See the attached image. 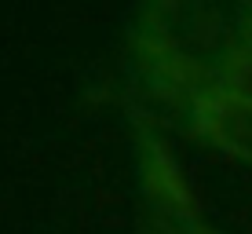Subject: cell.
<instances>
[{
    "mask_svg": "<svg viewBox=\"0 0 252 234\" xmlns=\"http://www.w3.org/2000/svg\"><path fill=\"white\" fill-rule=\"evenodd\" d=\"M128 44L172 99L223 92L252 63V0H143Z\"/></svg>",
    "mask_w": 252,
    "mask_h": 234,
    "instance_id": "1",
    "label": "cell"
},
{
    "mask_svg": "<svg viewBox=\"0 0 252 234\" xmlns=\"http://www.w3.org/2000/svg\"><path fill=\"white\" fill-rule=\"evenodd\" d=\"M230 92H238V95H245V99L252 102V63L241 70L238 77H234V84H230Z\"/></svg>",
    "mask_w": 252,
    "mask_h": 234,
    "instance_id": "3",
    "label": "cell"
},
{
    "mask_svg": "<svg viewBox=\"0 0 252 234\" xmlns=\"http://www.w3.org/2000/svg\"><path fill=\"white\" fill-rule=\"evenodd\" d=\"M190 234H216V231H208V227H194Z\"/></svg>",
    "mask_w": 252,
    "mask_h": 234,
    "instance_id": "4",
    "label": "cell"
},
{
    "mask_svg": "<svg viewBox=\"0 0 252 234\" xmlns=\"http://www.w3.org/2000/svg\"><path fill=\"white\" fill-rule=\"evenodd\" d=\"M179 106L187 114V128L197 139L252 165V102L245 95L223 88V92L194 95Z\"/></svg>",
    "mask_w": 252,
    "mask_h": 234,
    "instance_id": "2",
    "label": "cell"
}]
</instances>
